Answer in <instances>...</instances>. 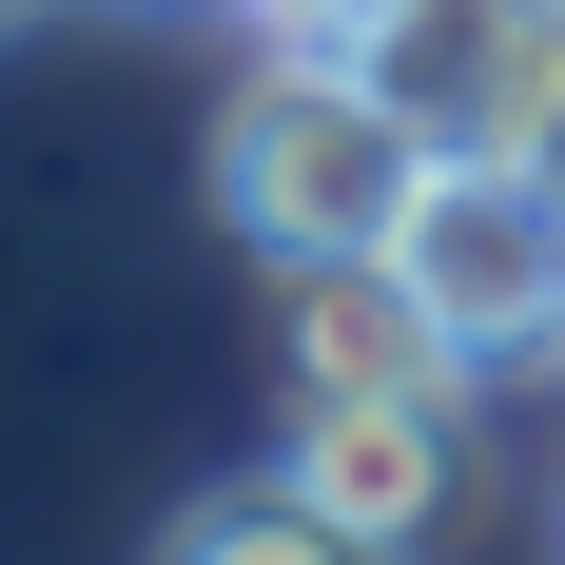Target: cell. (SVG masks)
Masks as SVG:
<instances>
[{"label":"cell","instance_id":"52a82bcc","mask_svg":"<svg viewBox=\"0 0 565 565\" xmlns=\"http://www.w3.org/2000/svg\"><path fill=\"white\" fill-rule=\"evenodd\" d=\"M234 20H254V40H351L371 0H234Z\"/></svg>","mask_w":565,"mask_h":565},{"label":"cell","instance_id":"ba28073f","mask_svg":"<svg viewBox=\"0 0 565 565\" xmlns=\"http://www.w3.org/2000/svg\"><path fill=\"white\" fill-rule=\"evenodd\" d=\"M526 157H546V175H565V98H546V137H526Z\"/></svg>","mask_w":565,"mask_h":565},{"label":"cell","instance_id":"7a4b0ae2","mask_svg":"<svg viewBox=\"0 0 565 565\" xmlns=\"http://www.w3.org/2000/svg\"><path fill=\"white\" fill-rule=\"evenodd\" d=\"M409 292L449 312L468 371H546L565 351V175L546 157H429V195H409Z\"/></svg>","mask_w":565,"mask_h":565},{"label":"cell","instance_id":"8992f818","mask_svg":"<svg viewBox=\"0 0 565 565\" xmlns=\"http://www.w3.org/2000/svg\"><path fill=\"white\" fill-rule=\"evenodd\" d=\"M175 546H195V565H312V546H332V508H312L292 468H254V488H195Z\"/></svg>","mask_w":565,"mask_h":565},{"label":"cell","instance_id":"5b68a950","mask_svg":"<svg viewBox=\"0 0 565 565\" xmlns=\"http://www.w3.org/2000/svg\"><path fill=\"white\" fill-rule=\"evenodd\" d=\"M274 371L292 391H468L409 254H274Z\"/></svg>","mask_w":565,"mask_h":565},{"label":"cell","instance_id":"277c9868","mask_svg":"<svg viewBox=\"0 0 565 565\" xmlns=\"http://www.w3.org/2000/svg\"><path fill=\"white\" fill-rule=\"evenodd\" d=\"M468 391H292V488L332 508V546H409V526H449V429Z\"/></svg>","mask_w":565,"mask_h":565},{"label":"cell","instance_id":"3957f363","mask_svg":"<svg viewBox=\"0 0 565 565\" xmlns=\"http://www.w3.org/2000/svg\"><path fill=\"white\" fill-rule=\"evenodd\" d=\"M351 58L429 157H526L565 98V0H371Z\"/></svg>","mask_w":565,"mask_h":565},{"label":"cell","instance_id":"6da1fadb","mask_svg":"<svg viewBox=\"0 0 565 565\" xmlns=\"http://www.w3.org/2000/svg\"><path fill=\"white\" fill-rule=\"evenodd\" d=\"M429 195V137L371 98L351 40H254V78L215 98V215L254 254H391Z\"/></svg>","mask_w":565,"mask_h":565}]
</instances>
